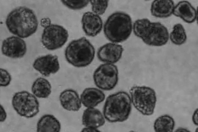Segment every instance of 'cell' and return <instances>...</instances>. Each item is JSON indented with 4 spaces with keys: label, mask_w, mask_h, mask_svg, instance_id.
<instances>
[{
    "label": "cell",
    "mask_w": 198,
    "mask_h": 132,
    "mask_svg": "<svg viewBox=\"0 0 198 132\" xmlns=\"http://www.w3.org/2000/svg\"><path fill=\"white\" fill-rule=\"evenodd\" d=\"M38 21L34 12L25 6L17 7L7 15L6 24L9 31L21 38H26L36 31Z\"/></svg>",
    "instance_id": "6da1fadb"
},
{
    "label": "cell",
    "mask_w": 198,
    "mask_h": 132,
    "mask_svg": "<svg viewBox=\"0 0 198 132\" xmlns=\"http://www.w3.org/2000/svg\"><path fill=\"white\" fill-rule=\"evenodd\" d=\"M132 105L130 95L124 91H119L106 98L103 114L105 119L109 122H123L129 118Z\"/></svg>",
    "instance_id": "7a4b0ae2"
},
{
    "label": "cell",
    "mask_w": 198,
    "mask_h": 132,
    "mask_svg": "<svg viewBox=\"0 0 198 132\" xmlns=\"http://www.w3.org/2000/svg\"><path fill=\"white\" fill-rule=\"evenodd\" d=\"M133 29L135 35L149 46H162L169 40L167 28L159 22H151L148 19L136 20L133 24Z\"/></svg>",
    "instance_id": "3957f363"
},
{
    "label": "cell",
    "mask_w": 198,
    "mask_h": 132,
    "mask_svg": "<svg viewBox=\"0 0 198 132\" xmlns=\"http://www.w3.org/2000/svg\"><path fill=\"white\" fill-rule=\"evenodd\" d=\"M132 29L131 18L122 11L115 12L108 18L104 26V32L110 41L118 43L126 40L130 35Z\"/></svg>",
    "instance_id": "277c9868"
},
{
    "label": "cell",
    "mask_w": 198,
    "mask_h": 132,
    "mask_svg": "<svg viewBox=\"0 0 198 132\" xmlns=\"http://www.w3.org/2000/svg\"><path fill=\"white\" fill-rule=\"evenodd\" d=\"M95 55L94 46L85 37L71 42L65 51L67 62L77 68L84 67L89 65L93 60Z\"/></svg>",
    "instance_id": "5b68a950"
},
{
    "label": "cell",
    "mask_w": 198,
    "mask_h": 132,
    "mask_svg": "<svg viewBox=\"0 0 198 132\" xmlns=\"http://www.w3.org/2000/svg\"><path fill=\"white\" fill-rule=\"evenodd\" d=\"M132 104L140 113L149 116L154 113L157 98L155 90L146 86H134L129 90Z\"/></svg>",
    "instance_id": "8992f818"
},
{
    "label": "cell",
    "mask_w": 198,
    "mask_h": 132,
    "mask_svg": "<svg viewBox=\"0 0 198 132\" xmlns=\"http://www.w3.org/2000/svg\"><path fill=\"white\" fill-rule=\"evenodd\" d=\"M11 103L16 112L23 117H33L39 112L40 104L37 97L27 91L15 93L12 98Z\"/></svg>",
    "instance_id": "52a82bcc"
},
{
    "label": "cell",
    "mask_w": 198,
    "mask_h": 132,
    "mask_svg": "<svg viewBox=\"0 0 198 132\" xmlns=\"http://www.w3.org/2000/svg\"><path fill=\"white\" fill-rule=\"evenodd\" d=\"M95 85L101 90L113 89L118 80L117 67L113 64L105 63L100 65L94 71L93 76Z\"/></svg>",
    "instance_id": "ba28073f"
},
{
    "label": "cell",
    "mask_w": 198,
    "mask_h": 132,
    "mask_svg": "<svg viewBox=\"0 0 198 132\" xmlns=\"http://www.w3.org/2000/svg\"><path fill=\"white\" fill-rule=\"evenodd\" d=\"M68 36L67 31L63 26L51 24L44 29L41 41L46 49L53 51L62 47L67 42Z\"/></svg>",
    "instance_id": "9c48e42d"
},
{
    "label": "cell",
    "mask_w": 198,
    "mask_h": 132,
    "mask_svg": "<svg viewBox=\"0 0 198 132\" xmlns=\"http://www.w3.org/2000/svg\"><path fill=\"white\" fill-rule=\"evenodd\" d=\"M25 42L20 38L12 36L4 39L2 46L1 51L3 55L13 59L23 57L27 51Z\"/></svg>",
    "instance_id": "30bf717a"
},
{
    "label": "cell",
    "mask_w": 198,
    "mask_h": 132,
    "mask_svg": "<svg viewBox=\"0 0 198 132\" xmlns=\"http://www.w3.org/2000/svg\"><path fill=\"white\" fill-rule=\"evenodd\" d=\"M32 66L35 70L45 77L57 73L60 69L58 56L51 54L38 57L34 61Z\"/></svg>",
    "instance_id": "8fae6325"
},
{
    "label": "cell",
    "mask_w": 198,
    "mask_h": 132,
    "mask_svg": "<svg viewBox=\"0 0 198 132\" xmlns=\"http://www.w3.org/2000/svg\"><path fill=\"white\" fill-rule=\"evenodd\" d=\"M123 51L124 49L121 45L107 43L98 49L97 56L101 62L114 64L120 59Z\"/></svg>",
    "instance_id": "7c38bea8"
},
{
    "label": "cell",
    "mask_w": 198,
    "mask_h": 132,
    "mask_svg": "<svg viewBox=\"0 0 198 132\" xmlns=\"http://www.w3.org/2000/svg\"><path fill=\"white\" fill-rule=\"evenodd\" d=\"M83 29L86 35L93 37L101 32L103 22L101 17L91 12H87L83 15L81 20Z\"/></svg>",
    "instance_id": "4fadbf2b"
},
{
    "label": "cell",
    "mask_w": 198,
    "mask_h": 132,
    "mask_svg": "<svg viewBox=\"0 0 198 132\" xmlns=\"http://www.w3.org/2000/svg\"><path fill=\"white\" fill-rule=\"evenodd\" d=\"M59 100L62 107L69 111L76 112L81 108L82 103L78 93L75 90L66 89L60 94Z\"/></svg>",
    "instance_id": "5bb4252c"
},
{
    "label": "cell",
    "mask_w": 198,
    "mask_h": 132,
    "mask_svg": "<svg viewBox=\"0 0 198 132\" xmlns=\"http://www.w3.org/2000/svg\"><path fill=\"white\" fill-rule=\"evenodd\" d=\"M105 120L103 114L98 109L87 108L83 112L82 122L85 127L97 129L104 125Z\"/></svg>",
    "instance_id": "9a60e30c"
},
{
    "label": "cell",
    "mask_w": 198,
    "mask_h": 132,
    "mask_svg": "<svg viewBox=\"0 0 198 132\" xmlns=\"http://www.w3.org/2000/svg\"><path fill=\"white\" fill-rule=\"evenodd\" d=\"M80 98L82 104L87 108H95L105 99L104 93L99 88L88 87L82 93Z\"/></svg>",
    "instance_id": "2e32d148"
},
{
    "label": "cell",
    "mask_w": 198,
    "mask_h": 132,
    "mask_svg": "<svg viewBox=\"0 0 198 132\" xmlns=\"http://www.w3.org/2000/svg\"><path fill=\"white\" fill-rule=\"evenodd\" d=\"M173 14L188 23L194 22L197 17V12L195 9L190 2L185 1L179 2L174 7Z\"/></svg>",
    "instance_id": "e0dca14e"
},
{
    "label": "cell",
    "mask_w": 198,
    "mask_h": 132,
    "mask_svg": "<svg viewBox=\"0 0 198 132\" xmlns=\"http://www.w3.org/2000/svg\"><path fill=\"white\" fill-rule=\"evenodd\" d=\"M174 7V4L173 0H154L151 4V12L152 15L155 17L166 18L173 13Z\"/></svg>",
    "instance_id": "ac0fdd59"
},
{
    "label": "cell",
    "mask_w": 198,
    "mask_h": 132,
    "mask_svg": "<svg viewBox=\"0 0 198 132\" xmlns=\"http://www.w3.org/2000/svg\"><path fill=\"white\" fill-rule=\"evenodd\" d=\"M61 129L60 121L54 116L50 114L42 116L37 123V132H60Z\"/></svg>",
    "instance_id": "d6986e66"
},
{
    "label": "cell",
    "mask_w": 198,
    "mask_h": 132,
    "mask_svg": "<svg viewBox=\"0 0 198 132\" xmlns=\"http://www.w3.org/2000/svg\"><path fill=\"white\" fill-rule=\"evenodd\" d=\"M51 86L46 79L42 77L37 78L33 83L31 91L36 97L39 98H46L51 93Z\"/></svg>",
    "instance_id": "ffe728a7"
},
{
    "label": "cell",
    "mask_w": 198,
    "mask_h": 132,
    "mask_svg": "<svg viewBox=\"0 0 198 132\" xmlns=\"http://www.w3.org/2000/svg\"><path fill=\"white\" fill-rule=\"evenodd\" d=\"M175 126V122L173 117L164 114L156 119L153 127L155 132H173Z\"/></svg>",
    "instance_id": "44dd1931"
},
{
    "label": "cell",
    "mask_w": 198,
    "mask_h": 132,
    "mask_svg": "<svg viewBox=\"0 0 198 132\" xmlns=\"http://www.w3.org/2000/svg\"><path fill=\"white\" fill-rule=\"evenodd\" d=\"M173 30L170 34V39L174 44L181 45L185 42L187 37L185 30L180 24L175 25Z\"/></svg>",
    "instance_id": "7402d4cb"
},
{
    "label": "cell",
    "mask_w": 198,
    "mask_h": 132,
    "mask_svg": "<svg viewBox=\"0 0 198 132\" xmlns=\"http://www.w3.org/2000/svg\"><path fill=\"white\" fill-rule=\"evenodd\" d=\"M92 10L97 15H102L105 12L108 4V0H90Z\"/></svg>",
    "instance_id": "603a6c76"
},
{
    "label": "cell",
    "mask_w": 198,
    "mask_h": 132,
    "mask_svg": "<svg viewBox=\"0 0 198 132\" xmlns=\"http://www.w3.org/2000/svg\"><path fill=\"white\" fill-rule=\"evenodd\" d=\"M65 6L71 9L80 10L82 9L88 4L89 0H61Z\"/></svg>",
    "instance_id": "cb8c5ba5"
},
{
    "label": "cell",
    "mask_w": 198,
    "mask_h": 132,
    "mask_svg": "<svg viewBox=\"0 0 198 132\" xmlns=\"http://www.w3.org/2000/svg\"><path fill=\"white\" fill-rule=\"evenodd\" d=\"M11 80V77L10 74L6 70L0 68V84L1 87H5L10 85Z\"/></svg>",
    "instance_id": "d4e9b609"
},
{
    "label": "cell",
    "mask_w": 198,
    "mask_h": 132,
    "mask_svg": "<svg viewBox=\"0 0 198 132\" xmlns=\"http://www.w3.org/2000/svg\"><path fill=\"white\" fill-rule=\"evenodd\" d=\"M7 117V114L3 106L0 105V121L1 122H3L6 120Z\"/></svg>",
    "instance_id": "484cf974"
},
{
    "label": "cell",
    "mask_w": 198,
    "mask_h": 132,
    "mask_svg": "<svg viewBox=\"0 0 198 132\" xmlns=\"http://www.w3.org/2000/svg\"><path fill=\"white\" fill-rule=\"evenodd\" d=\"M50 19L48 17L42 18L41 20V25L44 28L51 24Z\"/></svg>",
    "instance_id": "4316f807"
},
{
    "label": "cell",
    "mask_w": 198,
    "mask_h": 132,
    "mask_svg": "<svg viewBox=\"0 0 198 132\" xmlns=\"http://www.w3.org/2000/svg\"><path fill=\"white\" fill-rule=\"evenodd\" d=\"M198 109L197 108L194 111L192 116V120L193 124L196 125L198 126Z\"/></svg>",
    "instance_id": "83f0119b"
},
{
    "label": "cell",
    "mask_w": 198,
    "mask_h": 132,
    "mask_svg": "<svg viewBox=\"0 0 198 132\" xmlns=\"http://www.w3.org/2000/svg\"><path fill=\"white\" fill-rule=\"evenodd\" d=\"M80 132H101L97 129L85 127Z\"/></svg>",
    "instance_id": "f1b7e54d"
},
{
    "label": "cell",
    "mask_w": 198,
    "mask_h": 132,
    "mask_svg": "<svg viewBox=\"0 0 198 132\" xmlns=\"http://www.w3.org/2000/svg\"><path fill=\"white\" fill-rule=\"evenodd\" d=\"M174 132H191L187 129L183 127H179L176 129Z\"/></svg>",
    "instance_id": "f546056e"
},
{
    "label": "cell",
    "mask_w": 198,
    "mask_h": 132,
    "mask_svg": "<svg viewBox=\"0 0 198 132\" xmlns=\"http://www.w3.org/2000/svg\"><path fill=\"white\" fill-rule=\"evenodd\" d=\"M129 132H136L135 131H133V130H131V131H129Z\"/></svg>",
    "instance_id": "4dcf8cb0"
},
{
    "label": "cell",
    "mask_w": 198,
    "mask_h": 132,
    "mask_svg": "<svg viewBox=\"0 0 198 132\" xmlns=\"http://www.w3.org/2000/svg\"><path fill=\"white\" fill-rule=\"evenodd\" d=\"M195 132H198L197 128L196 129V130H195Z\"/></svg>",
    "instance_id": "1f68e13d"
}]
</instances>
